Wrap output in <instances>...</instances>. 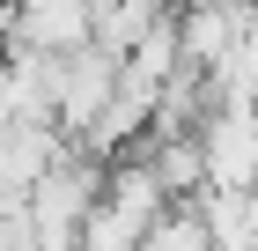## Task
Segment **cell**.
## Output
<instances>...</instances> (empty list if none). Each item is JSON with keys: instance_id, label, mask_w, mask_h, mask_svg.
<instances>
[{"instance_id": "1", "label": "cell", "mask_w": 258, "mask_h": 251, "mask_svg": "<svg viewBox=\"0 0 258 251\" xmlns=\"http://www.w3.org/2000/svg\"><path fill=\"white\" fill-rule=\"evenodd\" d=\"M118 52H103L96 37L74 44V52H59V81H52V118H59L67 140H89V126H96L103 111H111V96H118Z\"/></svg>"}, {"instance_id": "2", "label": "cell", "mask_w": 258, "mask_h": 251, "mask_svg": "<svg viewBox=\"0 0 258 251\" xmlns=\"http://www.w3.org/2000/svg\"><path fill=\"white\" fill-rule=\"evenodd\" d=\"M0 37L37 44V52H74L96 37V0H15L0 8Z\"/></svg>"}, {"instance_id": "3", "label": "cell", "mask_w": 258, "mask_h": 251, "mask_svg": "<svg viewBox=\"0 0 258 251\" xmlns=\"http://www.w3.org/2000/svg\"><path fill=\"white\" fill-rule=\"evenodd\" d=\"M52 81H59V52L8 44L0 52V126H44L52 118Z\"/></svg>"}, {"instance_id": "4", "label": "cell", "mask_w": 258, "mask_h": 251, "mask_svg": "<svg viewBox=\"0 0 258 251\" xmlns=\"http://www.w3.org/2000/svg\"><path fill=\"white\" fill-rule=\"evenodd\" d=\"M74 148V140L44 118V126H0V199H30V185H37L59 155Z\"/></svg>"}, {"instance_id": "5", "label": "cell", "mask_w": 258, "mask_h": 251, "mask_svg": "<svg viewBox=\"0 0 258 251\" xmlns=\"http://www.w3.org/2000/svg\"><path fill=\"white\" fill-rule=\"evenodd\" d=\"M192 207H199V222H207V236H214V251H258V192H221V185H207Z\"/></svg>"}, {"instance_id": "6", "label": "cell", "mask_w": 258, "mask_h": 251, "mask_svg": "<svg viewBox=\"0 0 258 251\" xmlns=\"http://www.w3.org/2000/svg\"><path fill=\"white\" fill-rule=\"evenodd\" d=\"M0 251H44L30 199H0Z\"/></svg>"}, {"instance_id": "7", "label": "cell", "mask_w": 258, "mask_h": 251, "mask_svg": "<svg viewBox=\"0 0 258 251\" xmlns=\"http://www.w3.org/2000/svg\"><path fill=\"white\" fill-rule=\"evenodd\" d=\"M170 8H177V15H184V8H207V0H170Z\"/></svg>"}]
</instances>
